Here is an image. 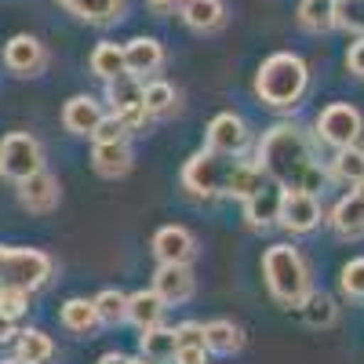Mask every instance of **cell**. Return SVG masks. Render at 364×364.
<instances>
[{
  "label": "cell",
  "instance_id": "1",
  "mask_svg": "<svg viewBox=\"0 0 364 364\" xmlns=\"http://www.w3.org/2000/svg\"><path fill=\"white\" fill-rule=\"evenodd\" d=\"M259 168L281 190H299V193H321L328 178L317 161L314 139L295 124H277L266 132V139L259 142Z\"/></svg>",
  "mask_w": 364,
  "mask_h": 364
},
{
  "label": "cell",
  "instance_id": "2",
  "mask_svg": "<svg viewBox=\"0 0 364 364\" xmlns=\"http://www.w3.org/2000/svg\"><path fill=\"white\" fill-rule=\"evenodd\" d=\"M182 182L197 197H240L248 200L255 190L266 186V171L259 164L237 161V154H219V149H200L182 168Z\"/></svg>",
  "mask_w": 364,
  "mask_h": 364
},
{
  "label": "cell",
  "instance_id": "3",
  "mask_svg": "<svg viewBox=\"0 0 364 364\" xmlns=\"http://www.w3.org/2000/svg\"><path fill=\"white\" fill-rule=\"evenodd\" d=\"M306 84H310V70L299 55L291 51H277L269 55L266 63L259 66L255 73V91L266 106H277V109H288L295 106L302 95H306Z\"/></svg>",
  "mask_w": 364,
  "mask_h": 364
},
{
  "label": "cell",
  "instance_id": "4",
  "mask_svg": "<svg viewBox=\"0 0 364 364\" xmlns=\"http://www.w3.org/2000/svg\"><path fill=\"white\" fill-rule=\"evenodd\" d=\"M262 273H266V288L281 306H299L310 291V269L291 245H273L262 255Z\"/></svg>",
  "mask_w": 364,
  "mask_h": 364
},
{
  "label": "cell",
  "instance_id": "5",
  "mask_svg": "<svg viewBox=\"0 0 364 364\" xmlns=\"http://www.w3.org/2000/svg\"><path fill=\"white\" fill-rule=\"evenodd\" d=\"M51 281V259L37 248H0V284L37 291Z\"/></svg>",
  "mask_w": 364,
  "mask_h": 364
},
{
  "label": "cell",
  "instance_id": "6",
  "mask_svg": "<svg viewBox=\"0 0 364 364\" xmlns=\"http://www.w3.org/2000/svg\"><path fill=\"white\" fill-rule=\"evenodd\" d=\"M44 168V154H41V142L29 135V132H11L0 139V175L22 182L33 171Z\"/></svg>",
  "mask_w": 364,
  "mask_h": 364
},
{
  "label": "cell",
  "instance_id": "7",
  "mask_svg": "<svg viewBox=\"0 0 364 364\" xmlns=\"http://www.w3.org/2000/svg\"><path fill=\"white\" fill-rule=\"evenodd\" d=\"M142 87H146V84H142L135 73H120V77L106 80V95H109V102H113V113L124 120L128 132L142 128L146 120H149L146 102H142Z\"/></svg>",
  "mask_w": 364,
  "mask_h": 364
},
{
  "label": "cell",
  "instance_id": "8",
  "mask_svg": "<svg viewBox=\"0 0 364 364\" xmlns=\"http://www.w3.org/2000/svg\"><path fill=\"white\" fill-rule=\"evenodd\" d=\"M360 128H364L360 113H357L353 106H346V102L328 106V109L321 113V120H317V132H321V139H324L328 146H336V149L353 146V142H357V135H360Z\"/></svg>",
  "mask_w": 364,
  "mask_h": 364
},
{
  "label": "cell",
  "instance_id": "9",
  "mask_svg": "<svg viewBox=\"0 0 364 364\" xmlns=\"http://www.w3.org/2000/svg\"><path fill=\"white\" fill-rule=\"evenodd\" d=\"M277 223L288 233H310L321 223V200L317 193H299V190H284L281 197V215Z\"/></svg>",
  "mask_w": 364,
  "mask_h": 364
},
{
  "label": "cell",
  "instance_id": "10",
  "mask_svg": "<svg viewBox=\"0 0 364 364\" xmlns=\"http://www.w3.org/2000/svg\"><path fill=\"white\" fill-rule=\"evenodd\" d=\"M4 66L15 73V77H37L44 66H48V51L37 37H29V33H18L8 41L4 48Z\"/></svg>",
  "mask_w": 364,
  "mask_h": 364
},
{
  "label": "cell",
  "instance_id": "11",
  "mask_svg": "<svg viewBox=\"0 0 364 364\" xmlns=\"http://www.w3.org/2000/svg\"><path fill=\"white\" fill-rule=\"evenodd\" d=\"M154 291L168 302V306H178L193 295V273L186 262H161L157 277H154Z\"/></svg>",
  "mask_w": 364,
  "mask_h": 364
},
{
  "label": "cell",
  "instance_id": "12",
  "mask_svg": "<svg viewBox=\"0 0 364 364\" xmlns=\"http://www.w3.org/2000/svg\"><path fill=\"white\" fill-rule=\"evenodd\" d=\"M18 200H22V208L44 215V211H51V208L58 204V178H55L51 171H44V168L33 171L29 178L18 182Z\"/></svg>",
  "mask_w": 364,
  "mask_h": 364
},
{
  "label": "cell",
  "instance_id": "13",
  "mask_svg": "<svg viewBox=\"0 0 364 364\" xmlns=\"http://www.w3.org/2000/svg\"><path fill=\"white\" fill-rule=\"evenodd\" d=\"M248 146V128L245 120L233 113H219L208 124V149H219V154H240Z\"/></svg>",
  "mask_w": 364,
  "mask_h": 364
},
{
  "label": "cell",
  "instance_id": "14",
  "mask_svg": "<svg viewBox=\"0 0 364 364\" xmlns=\"http://www.w3.org/2000/svg\"><path fill=\"white\" fill-rule=\"evenodd\" d=\"M164 66V48L154 37H135L124 44V70L142 77V73H157Z\"/></svg>",
  "mask_w": 364,
  "mask_h": 364
},
{
  "label": "cell",
  "instance_id": "15",
  "mask_svg": "<svg viewBox=\"0 0 364 364\" xmlns=\"http://www.w3.org/2000/svg\"><path fill=\"white\" fill-rule=\"evenodd\" d=\"M193 252H197L193 233L182 230V226H164V230H157V237H154V255H157L161 262H190Z\"/></svg>",
  "mask_w": 364,
  "mask_h": 364
},
{
  "label": "cell",
  "instance_id": "16",
  "mask_svg": "<svg viewBox=\"0 0 364 364\" xmlns=\"http://www.w3.org/2000/svg\"><path fill=\"white\" fill-rule=\"evenodd\" d=\"M281 197H284V190L277 186V182H266L262 190H255L248 200H245V215H248V223L252 226H273L277 223V215H281Z\"/></svg>",
  "mask_w": 364,
  "mask_h": 364
},
{
  "label": "cell",
  "instance_id": "17",
  "mask_svg": "<svg viewBox=\"0 0 364 364\" xmlns=\"http://www.w3.org/2000/svg\"><path fill=\"white\" fill-rule=\"evenodd\" d=\"M91 161H95V171L102 178H120L132 171V149L128 142H95V154H91Z\"/></svg>",
  "mask_w": 364,
  "mask_h": 364
},
{
  "label": "cell",
  "instance_id": "18",
  "mask_svg": "<svg viewBox=\"0 0 364 364\" xmlns=\"http://www.w3.org/2000/svg\"><path fill=\"white\" fill-rule=\"evenodd\" d=\"M99 120H102V109H99V102L91 95H73L66 102V109H63V124L73 135H91Z\"/></svg>",
  "mask_w": 364,
  "mask_h": 364
},
{
  "label": "cell",
  "instance_id": "19",
  "mask_svg": "<svg viewBox=\"0 0 364 364\" xmlns=\"http://www.w3.org/2000/svg\"><path fill=\"white\" fill-rule=\"evenodd\" d=\"M70 15L91 22V26H109L120 18V11H124V0H58Z\"/></svg>",
  "mask_w": 364,
  "mask_h": 364
},
{
  "label": "cell",
  "instance_id": "20",
  "mask_svg": "<svg viewBox=\"0 0 364 364\" xmlns=\"http://www.w3.org/2000/svg\"><path fill=\"white\" fill-rule=\"evenodd\" d=\"M182 18H186V26L197 29V33H211V29L223 26L226 8H223V0H186V4H182Z\"/></svg>",
  "mask_w": 364,
  "mask_h": 364
},
{
  "label": "cell",
  "instance_id": "21",
  "mask_svg": "<svg viewBox=\"0 0 364 364\" xmlns=\"http://www.w3.org/2000/svg\"><path fill=\"white\" fill-rule=\"evenodd\" d=\"M164 310H168V302H164L154 288L128 295V321L139 324V328H154V324H161Z\"/></svg>",
  "mask_w": 364,
  "mask_h": 364
},
{
  "label": "cell",
  "instance_id": "22",
  "mask_svg": "<svg viewBox=\"0 0 364 364\" xmlns=\"http://www.w3.org/2000/svg\"><path fill=\"white\" fill-rule=\"evenodd\" d=\"M204 346H208V353L230 357L245 346V336H240V328L233 321H211V324H204Z\"/></svg>",
  "mask_w": 364,
  "mask_h": 364
},
{
  "label": "cell",
  "instance_id": "23",
  "mask_svg": "<svg viewBox=\"0 0 364 364\" xmlns=\"http://www.w3.org/2000/svg\"><path fill=\"white\" fill-rule=\"evenodd\" d=\"M139 350H142V357L157 360V364L171 360V357H175V350H178V343H175V328H161V324H154V328H142Z\"/></svg>",
  "mask_w": 364,
  "mask_h": 364
},
{
  "label": "cell",
  "instance_id": "24",
  "mask_svg": "<svg viewBox=\"0 0 364 364\" xmlns=\"http://www.w3.org/2000/svg\"><path fill=\"white\" fill-rule=\"evenodd\" d=\"M331 226L343 237H364V200L357 193L343 197L336 204V211H331Z\"/></svg>",
  "mask_w": 364,
  "mask_h": 364
},
{
  "label": "cell",
  "instance_id": "25",
  "mask_svg": "<svg viewBox=\"0 0 364 364\" xmlns=\"http://www.w3.org/2000/svg\"><path fill=\"white\" fill-rule=\"evenodd\" d=\"M299 22H302V29H310V33H328V29H336V0H302Z\"/></svg>",
  "mask_w": 364,
  "mask_h": 364
},
{
  "label": "cell",
  "instance_id": "26",
  "mask_svg": "<svg viewBox=\"0 0 364 364\" xmlns=\"http://www.w3.org/2000/svg\"><path fill=\"white\" fill-rule=\"evenodd\" d=\"M91 73L102 77V80H113L120 73H128L124 70V48H117L113 41H102L95 51H91Z\"/></svg>",
  "mask_w": 364,
  "mask_h": 364
},
{
  "label": "cell",
  "instance_id": "27",
  "mask_svg": "<svg viewBox=\"0 0 364 364\" xmlns=\"http://www.w3.org/2000/svg\"><path fill=\"white\" fill-rule=\"evenodd\" d=\"M299 310H302L310 328H328L336 321V299L324 295V291H306V299L299 302Z\"/></svg>",
  "mask_w": 364,
  "mask_h": 364
},
{
  "label": "cell",
  "instance_id": "28",
  "mask_svg": "<svg viewBox=\"0 0 364 364\" xmlns=\"http://www.w3.org/2000/svg\"><path fill=\"white\" fill-rule=\"evenodd\" d=\"M51 353H55V343L44 336V331H37V328L18 331V357L26 364H44V360H51Z\"/></svg>",
  "mask_w": 364,
  "mask_h": 364
},
{
  "label": "cell",
  "instance_id": "29",
  "mask_svg": "<svg viewBox=\"0 0 364 364\" xmlns=\"http://www.w3.org/2000/svg\"><path fill=\"white\" fill-rule=\"evenodd\" d=\"M63 324L70 331H91L99 324V310H95V299H70L63 306Z\"/></svg>",
  "mask_w": 364,
  "mask_h": 364
},
{
  "label": "cell",
  "instance_id": "30",
  "mask_svg": "<svg viewBox=\"0 0 364 364\" xmlns=\"http://www.w3.org/2000/svg\"><path fill=\"white\" fill-rule=\"evenodd\" d=\"M331 175H336L339 182H360L364 178V149L357 146H343L336 154V164H331Z\"/></svg>",
  "mask_w": 364,
  "mask_h": 364
},
{
  "label": "cell",
  "instance_id": "31",
  "mask_svg": "<svg viewBox=\"0 0 364 364\" xmlns=\"http://www.w3.org/2000/svg\"><path fill=\"white\" fill-rule=\"evenodd\" d=\"M142 102H146V113L149 117H164L175 109V87L168 80H154L142 87Z\"/></svg>",
  "mask_w": 364,
  "mask_h": 364
},
{
  "label": "cell",
  "instance_id": "32",
  "mask_svg": "<svg viewBox=\"0 0 364 364\" xmlns=\"http://www.w3.org/2000/svg\"><path fill=\"white\" fill-rule=\"evenodd\" d=\"M95 310H99V324H120L128 321V295H120L117 288L102 291L95 299Z\"/></svg>",
  "mask_w": 364,
  "mask_h": 364
},
{
  "label": "cell",
  "instance_id": "33",
  "mask_svg": "<svg viewBox=\"0 0 364 364\" xmlns=\"http://www.w3.org/2000/svg\"><path fill=\"white\" fill-rule=\"evenodd\" d=\"M336 26L364 37V0H336Z\"/></svg>",
  "mask_w": 364,
  "mask_h": 364
},
{
  "label": "cell",
  "instance_id": "34",
  "mask_svg": "<svg viewBox=\"0 0 364 364\" xmlns=\"http://www.w3.org/2000/svg\"><path fill=\"white\" fill-rule=\"evenodd\" d=\"M26 310H29V291L26 288H15V284H0V314L15 321Z\"/></svg>",
  "mask_w": 364,
  "mask_h": 364
},
{
  "label": "cell",
  "instance_id": "35",
  "mask_svg": "<svg viewBox=\"0 0 364 364\" xmlns=\"http://www.w3.org/2000/svg\"><path fill=\"white\" fill-rule=\"evenodd\" d=\"M343 291L350 299H364V259H350L343 266Z\"/></svg>",
  "mask_w": 364,
  "mask_h": 364
},
{
  "label": "cell",
  "instance_id": "36",
  "mask_svg": "<svg viewBox=\"0 0 364 364\" xmlns=\"http://www.w3.org/2000/svg\"><path fill=\"white\" fill-rule=\"evenodd\" d=\"M124 132H128L124 120L113 113V117H102V120H99L95 132H91V139H95V142H120V139H124Z\"/></svg>",
  "mask_w": 364,
  "mask_h": 364
},
{
  "label": "cell",
  "instance_id": "37",
  "mask_svg": "<svg viewBox=\"0 0 364 364\" xmlns=\"http://www.w3.org/2000/svg\"><path fill=\"white\" fill-rule=\"evenodd\" d=\"M175 343L178 346H204V324H193V321L190 324H178L175 328Z\"/></svg>",
  "mask_w": 364,
  "mask_h": 364
},
{
  "label": "cell",
  "instance_id": "38",
  "mask_svg": "<svg viewBox=\"0 0 364 364\" xmlns=\"http://www.w3.org/2000/svg\"><path fill=\"white\" fill-rule=\"evenodd\" d=\"M175 360L178 364H208V350L204 346H178L175 350Z\"/></svg>",
  "mask_w": 364,
  "mask_h": 364
},
{
  "label": "cell",
  "instance_id": "39",
  "mask_svg": "<svg viewBox=\"0 0 364 364\" xmlns=\"http://www.w3.org/2000/svg\"><path fill=\"white\" fill-rule=\"evenodd\" d=\"M346 66H350V73L364 77V37H360L357 44H350V51H346Z\"/></svg>",
  "mask_w": 364,
  "mask_h": 364
},
{
  "label": "cell",
  "instance_id": "40",
  "mask_svg": "<svg viewBox=\"0 0 364 364\" xmlns=\"http://www.w3.org/2000/svg\"><path fill=\"white\" fill-rule=\"evenodd\" d=\"M15 336V321L11 317H4V314H0V343H8Z\"/></svg>",
  "mask_w": 364,
  "mask_h": 364
},
{
  "label": "cell",
  "instance_id": "41",
  "mask_svg": "<svg viewBox=\"0 0 364 364\" xmlns=\"http://www.w3.org/2000/svg\"><path fill=\"white\" fill-rule=\"evenodd\" d=\"M149 8H154L157 15H168V11H171L175 4H171V0H149Z\"/></svg>",
  "mask_w": 364,
  "mask_h": 364
},
{
  "label": "cell",
  "instance_id": "42",
  "mask_svg": "<svg viewBox=\"0 0 364 364\" xmlns=\"http://www.w3.org/2000/svg\"><path fill=\"white\" fill-rule=\"evenodd\" d=\"M124 360H128L124 353H106V357H102L99 364H124Z\"/></svg>",
  "mask_w": 364,
  "mask_h": 364
},
{
  "label": "cell",
  "instance_id": "43",
  "mask_svg": "<svg viewBox=\"0 0 364 364\" xmlns=\"http://www.w3.org/2000/svg\"><path fill=\"white\" fill-rule=\"evenodd\" d=\"M353 193H357V197L364 200V178H360V182H353Z\"/></svg>",
  "mask_w": 364,
  "mask_h": 364
},
{
  "label": "cell",
  "instance_id": "44",
  "mask_svg": "<svg viewBox=\"0 0 364 364\" xmlns=\"http://www.w3.org/2000/svg\"><path fill=\"white\" fill-rule=\"evenodd\" d=\"M124 364H157V360H149V357H135V360H124Z\"/></svg>",
  "mask_w": 364,
  "mask_h": 364
},
{
  "label": "cell",
  "instance_id": "45",
  "mask_svg": "<svg viewBox=\"0 0 364 364\" xmlns=\"http://www.w3.org/2000/svg\"><path fill=\"white\" fill-rule=\"evenodd\" d=\"M8 364H26V360H22V357H15V360H8Z\"/></svg>",
  "mask_w": 364,
  "mask_h": 364
},
{
  "label": "cell",
  "instance_id": "46",
  "mask_svg": "<svg viewBox=\"0 0 364 364\" xmlns=\"http://www.w3.org/2000/svg\"><path fill=\"white\" fill-rule=\"evenodd\" d=\"M171 4H186V0H171Z\"/></svg>",
  "mask_w": 364,
  "mask_h": 364
}]
</instances>
